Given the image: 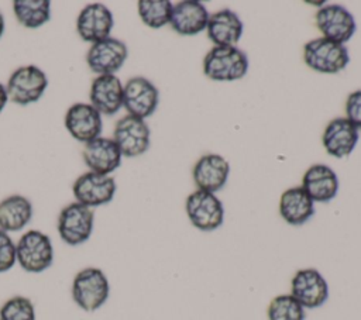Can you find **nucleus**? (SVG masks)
<instances>
[{
    "label": "nucleus",
    "mask_w": 361,
    "mask_h": 320,
    "mask_svg": "<svg viewBox=\"0 0 361 320\" xmlns=\"http://www.w3.org/2000/svg\"><path fill=\"white\" fill-rule=\"evenodd\" d=\"M314 23L322 37L344 45L357 31L354 16L340 4H327L317 10Z\"/></svg>",
    "instance_id": "8"
},
{
    "label": "nucleus",
    "mask_w": 361,
    "mask_h": 320,
    "mask_svg": "<svg viewBox=\"0 0 361 320\" xmlns=\"http://www.w3.org/2000/svg\"><path fill=\"white\" fill-rule=\"evenodd\" d=\"M113 25V13L102 3H90L85 6L76 18V31L79 37L90 44L109 38Z\"/></svg>",
    "instance_id": "14"
},
{
    "label": "nucleus",
    "mask_w": 361,
    "mask_h": 320,
    "mask_svg": "<svg viewBox=\"0 0 361 320\" xmlns=\"http://www.w3.org/2000/svg\"><path fill=\"white\" fill-rule=\"evenodd\" d=\"M141 21L154 30L169 24L172 3L168 0H140L137 4Z\"/></svg>",
    "instance_id": "26"
},
{
    "label": "nucleus",
    "mask_w": 361,
    "mask_h": 320,
    "mask_svg": "<svg viewBox=\"0 0 361 320\" xmlns=\"http://www.w3.org/2000/svg\"><path fill=\"white\" fill-rule=\"evenodd\" d=\"M124 85L116 75L96 76L90 86V104L104 116H113L123 107Z\"/></svg>",
    "instance_id": "20"
},
{
    "label": "nucleus",
    "mask_w": 361,
    "mask_h": 320,
    "mask_svg": "<svg viewBox=\"0 0 361 320\" xmlns=\"http://www.w3.org/2000/svg\"><path fill=\"white\" fill-rule=\"evenodd\" d=\"M47 86L48 78L45 72L35 65H25L11 73L6 90L8 100L20 106H27L38 101L45 93Z\"/></svg>",
    "instance_id": "5"
},
{
    "label": "nucleus",
    "mask_w": 361,
    "mask_h": 320,
    "mask_svg": "<svg viewBox=\"0 0 361 320\" xmlns=\"http://www.w3.org/2000/svg\"><path fill=\"white\" fill-rule=\"evenodd\" d=\"M3 32H4V18H3V14L0 11V38H1Z\"/></svg>",
    "instance_id": "32"
},
{
    "label": "nucleus",
    "mask_w": 361,
    "mask_h": 320,
    "mask_svg": "<svg viewBox=\"0 0 361 320\" xmlns=\"http://www.w3.org/2000/svg\"><path fill=\"white\" fill-rule=\"evenodd\" d=\"M305 310L306 309L289 293L278 295L269 302L267 317L268 320H305Z\"/></svg>",
    "instance_id": "27"
},
{
    "label": "nucleus",
    "mask_w": 361,
    "mask_h": 320,
    "mask_svg": "<svg viewBox=\"0 0 361 320\" xmlns=\"http://www.w3.org/2000/svg\"><path fill=\"white\" fill-rule=\"evenodd\" d=\"M16 258L24 271L44 272L54 262V245L49 235L39 230L25 231L16 242Z\"/></svg>",
    "instance_id": "3"
},
{
    "label": "nucleus",
    "mask_w": 361,
    "mask_h": 320,
    "mask_svg": "<svg viewBox=\"0 0 361 320\" xmlns=\"http://www.w3.org/2000/svg\"><path fill=\"white\" fill-rule=\"evenodd\" d=\"M16 262V242L8 233L0 230V273L10 271Z\"/></svg>",
    "instance_id": "29"
},
{
    "label": "nucleus",
    "mask_w": 361,
    "mask_h": 320,
    "mask_svg": "<svg viewBox=\"0 0 361 320\" xmlns=\"http://www.w3.org/2000/svg\"><path fill=\"white\" fill-rule=\"evenodd\" d=\"M159 103V92L152 82L142 76L128 79L123 89V107L130 116L145 120L152 116Z\"/></svg>",
    "instance_id": "11"
},
{
    "label": "nucleus",
    "mask_w": 361,
    "mask_h": 320,
    "mask_svg": "<svg viewBox=\"0 0 361 320\" xmlns=\"http://www.w3.org/2000/svg\"><path fill=\"white\" fill-rule=\"evenodd\" d=\"M278 209L283 221L290 226H302L313 217L314 202L302 186H293L281 195Z\"/></svg>",
    "instance_id": "23"
},
{
    "label": "nucleus",
    "mask_w": 361,
    "mask_h": 320,
    "mask_svg": "<svg viewBox=\"0 0 361 320\" xmlns=\"http://www.w3.org/2000/svg\"><path fill=\"white\" fill-rule=\"evenodd\" d=\"M31 202L21 195H11L0 202V230L6 233L21 231L32 219Z\"/></svg>",
    "instance_id": "24"
},
{
    "label": "nucleus",
    "mask_w": 361,
    "mask_h": 320,
    "mask_svg": "<svg viewBox=\"0 0 361 320\" xmlns=\"http://www.w3.org/2000/svg\"><path fill=\"white\" fill-rule=\"evenodd\" d=\"M192 175L197 189L216 193L227 183L230 164L219 154H204L196 161Z\"/></svg>",
    "instance_id": "18"
},
{
    "label": "nucleus",
    "mask_w": 361,
    "mask_h": 320,
    "mask_svg": "<svg viewBox=\"0 0 361 320\" xmlns=\"http://www.w3.org/2000/svg\"><path fill=\"white\" fill-rule=\"evenodd\" d=\"M209 11L203 3L197 0H183L172 4L169 24L172 30L180 35H196L206 31Z\"/></svg>",
    "instance_id": "19"
},
{
    "label": "nucleus",
    "mask_w": 361,
    "mask_h": 320,
    "mask_svg": "<svg viewBox=\"0 0 361 320\" xmlns=\"http://www.w3.org/2000/svg\"><path fill=\"white\" fill-rule=\"evenodd\" d=\"M244 32L241 18L230 8H221L210 14L206 34L213 47H235Z\"/></svg>",
    "instance_id": "21"
},
{
    "label": "nucleus",
    "mask_w": 361,
    "mask_h": 320,
    "mask_svg": "<svg viewBox=\"0 0 361 320\" xmlns=\"http://www.w3.org/2000/svg\"><path fill=\"white\" fill-rule=\"evenodd\" d=\"M303 309H317L329 299V283L316 268H303L290 279V293Z\"/></svg>",
    "instance_id": "10"
},
{
    "label": "nucleus",
    "mask_w": 361,
    "mask_h": 320,
    "mask_svg": "<svg viewBox=\"0 0 361 320\" xmlns=\"http://www.w3.org/2000/svg\"><path fill=\"white\" fill-rule=\"evenodd\" d=\"M116 189L117 186L113 176L90 171L80 175L72 186L76 202L90 209L110 203L116 195Z\"/></svg>",
    "instance_id": "12"
},
{
    "label": "nucleus",
    "mask_w": 361,
    "mask_h": 320,
    "mask_svg": "<svg viewBox=\"0 0 361 320\" xmlns=\"http://www.w3.org/2000/svg\"><path fill=\"white\" fill-rule=\"evenodd\" d=\"M303 61L306 66L319 73L334 75L345 69L350 55L345 45L320 37L305 44Z\"/></svg>",
    "instance_id": "4"
},
{
    "label": "nucleus",
    "mask_w": 361,
    "mask_h": 320,
    "mask_svg": "<svg viewBox=\"0 0 361 320\" xmlns=\"http://www.w3.org/2000/svg\"><path fill=\"white\" fill-rule=\"evenodd\" d=\"M113 141L123 156H138L148 151L151 131L145 120L127 114L117 120L113 130Z\"/></svg>",
    "instance_id": "9"
},
{
    "label": "nucleus",
    "mask_w": 361,
    "mask_h": 320,
    "mask_svg": "<svg viewBox=\"0 0 361 320\" xmlns=\"http://www.w3.org/2000/svg\"><path fill=\"white\" fill-rule=\"evenodd\" d=\"M0 320H35V307L25 296H13L0 307Z\"/></svg>",
    "instance_id": "28"
},
{
    "label": "nucleus",
    "mask_w": 361,
    "mask_h": 320,
    "mask_svg": "<svg viewBox=\"0 0 361 320\" xmlns=\"http://www.w3.org/2000/svg\"><path fill=\"white\" fill-rule=\"evenodd\" d=\"M128 56L127 45L113 37L90 45L86 54V63L92 72L100 75H114Z\"/></svg>",
    "instance_id": "13"
},
{
    "label": "nucleus",
    "mask_w": 361,
    "mask_h": 320,
    "mask_svg": "<svg viewBox=\"0 0 361 320\" xmlns=\"http://www.w3.org/2000/svg\"><path fill=\"white\" fill-rule=\"evenodd\" d=\"M85 165L90 172L110 175L121 164V152L113 138L97 137L85 144L82 149Z\"/></svg>",
    "instance_id": "16"
},
{
    "label": "nucleus",
    "mask_w": 361,
    "mask_h": 320,
    "mask_svg": "<svg viewBox=\"0 0 361 320\" xmlns=\"http://www.w3.org/2000/svg\"><path fill=\"white\" fill-rule=\"evenodd\" d=\"M248 58L237 47H213L203 59V73L216 82H234L247 75Z\"/></svg>",
    "instance_id": "1"
},
{
    "label": "nucleus",
    "mask_w": 361,
    "mask_h": 320,
    "mask_svg": "<svg viewBox=\"0 0 361 320\" xmlns=\"http://www.w3.org/2000/svg\"><path fill=\"white\" fill-rule=\"evenodd\" d=\"M358 130L345 117L333 118L324 128L322 144L324 151L334 158H347L358 142Z\"/></svg>",
    "instance_id": "17"
},
{
    "label": "nucleus",
    "mask_w": 361,
    "mask_h": 320,
    "mask_svg": "<svg viewBox=\"0 0 361 320\" xmlns=\"http://www.w3.org/2000/svg\"><path fill=\"white\" fill-rule=\"evenodd\" d=\"M13 11L17 21L25 28H39L51 18V1L48 0H14Z\"/></svg>",
    "instance_id": "25"
},
{
    "label": "nucleus",
    "mask_w": 361,
    "mask_h": 320,
    "mask_svg": "<svg viewBox=\"0 0 361 320\" xmlns=\"http://www.w3.org/2000/svg\"><path fill=\"white\" fill-rule=\"evenodd\" d=\"M302 189L314 203H329L338 192L337 173L329 165L314 164L305 172Z\"/></svg>",
    "instance_id": "22"
},
{
    "label": "nucleus",
    "mask_w": 361,
    "mask_h": 320,
    "mask_svg": "<svg viewBox=\"0 0 361 320\" xmlns=\"http://www.w3.org/2000/svg\"><path fill=\"white\" fill-rule=\"evenodd\" d=\"M345 118L361 130V90H355L348 94L345 100Z\"/></svg>",
    "instance_id": "30"
},
{
    "label": "nucleus",
    "mask_w": 361,
    "mask_h": 320,
    "mask_svg": "<svg viewBox=\"0 0 361 320\" xmlns=\"http://www.w3.org/2000/svg\"><path fill=\"white\" fill-rule=\"evenodd\" d=\"M65 127L76 141L86 144L100 137L102 114L90 103H75L65 114Z\"/></svg>",
    "instance_id": "15"
},
{
    "label": "nucleus",
    "mask_w": 361,
    "mask_h": 320,
    "mask_svg": "<svg viewBox=\"0 0 361 320\" xmlns=\"http://www.w3.org/2000/svg\"><path fill=\"white\" fill-rule=\"evenodd\" d=\"M109 279L96 266L83 268L72 281V299L85 312L90 313L100 309L109 299Z\"/></svg>",
    "instance_id": "2"
},
{
    "label": "nucleus",
    "mask_w": 361,
    "mask_h": 320,
    "mask_svg": "<svg viewBox=\"0 0 361 320\" xmlns=\"http://www.w3.org/2000/svg\"><path fill=\"white\" fill-rule=\"evenodd\" d=\"M186 216L190 224L204 233L217 230L224 220V207L216 193L196 189L185 203Z\"/></svg>",
    "instance_id": "6"
},
{
    "label": "nucleus",
    "mask_w": 361,
    "mask_h": 320,
    "mask_svg": "<svg viewBox=\"0 0 361 320\" xmlns=\"http://www.w3.org/2000/svg\"><path fill=\"white\" fill-rule=\"evenodd\" d=\"M8 101V96H7V90H6V86L0 83V113L3 111V109L6 107Z\"/></svg>",
    "instance_id": "31"
},
{
    "label": "nucleus",
    "mask_w": 361,
    "mask_h": 320,
    "mask_svg": "<svg viewBox=\"0 0 361 320\" xmlns=\"http://www.w3.org/2000/svg\"><path fill=\"white\" fill-rule=\"evenodd\" d=\"M94 213L78 202L65 206L58 216L56 228L61 240L68 245H80L86 242L93 231Z\"/></svg>",
    "instance_id": "7"
}]
</instances>
